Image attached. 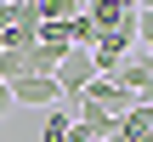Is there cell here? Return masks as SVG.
Returning <instances> with one entry per match:
<instances>
[{
  "label": "cell",
  "instance_id": "3",
  "mask_svg": "<svg viewBox=\"0 0 153 142\" xmlns=\"http://www.w3.org/2000/svg\"><path fill=\"white\" fill-rule=\"evenodd\" d=\"M11 102H23V108H57L62 102V91H57V80H40V74H23V80H11Z\"/></svg>",
  "mask_w": 153,
  "mask_h": 142
},
{
  "label": "cell",
  "instance_id": "2",
  "mask_svg": "<svg viewBox=\"0 0 153 142\" xmlns=\"http://www.w3.org/2000/svg\"><path fill=\"white\" fill-rule=\"evenodd\" d=\"M91 80H97V57H91V51H79V46H74V51H68V57H62V68H57V91H62V97H68V102H79V97H85V85H91Z\"/></svg>",
  "mask_w": 153,
  "mask_h": 142
},
{
  "label": "cell",
  "instance_id": "4",
  "mask_svg": "<svg viewBox=\"0 0 153 142\" xmlns=\"http://www.w3.org/2000/svg\"><path fill=\"white\" fill-rule=\"evenodd\" d=\"M136 51V34H97V46H91V57H97V74H114L125 57Z\"/></svg>",
  "mask_w": 153,
  "mask_h": 142
},
{
  "label": "cell",
  "instance_id": "1",
  "mask_svg": "<svg viewBox=\"0 0 153 142\" xmlns=\"http://www.w3.org/2000/svg\"><path fill=\"white\" fill-rule=\"evenodd\" d=\"M108 80H114L119 91H131L136 102H153V57H148V51H131V57L108 74Z\"/></svg>",
  "mask_w": 153,
  "mask_h": 142
},
{
  "label": "cell",
  "instance_id": "6",
  "mask_svg": "<svg viewBox=\"0 0 153 142\" xmlns=\"http://www.w3.org/2000/svg\"><path fill=\"white\" fill-rule=\"evenodd\" d=\"M102 142H125V137H102Z\"/></svg>",
  "mask_w": 153,
  "mask_h": 142
},
{
  "label": "cell",
  "instance_id": "5",
  "mask_svg": "<svg viewBox=\"0 0 153 142\" xmlns=\"http://www.w3.org/2000/svg\"><path fill=\"white\" fill-rule=\"evenodd\" d=\"M68 131H74V114H68L62 102L40 114V142H68Z\"/></svg>",
  "mask_w": 153,
  "mask_h": 142
}]
</instances>
